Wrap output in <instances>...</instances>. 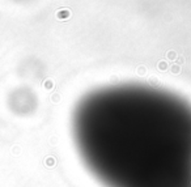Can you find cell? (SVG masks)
<instances>
[{
  "instance_id": "obj_1",
  "label": "cell",
  "mask_w": 191,
  "mask_h": 187,
  "mask_svg": "<svg viewBox=\"0 0 191 187\" xmlns=\"http://www.w3.org/2000/svg\"><path fill=\"white\" fill-rule=\"evenodd\" d=\"M71 12L68 11V9H60V11L56 12V17L59 20H67L68 17H69Z\"/></svg>"
}]
</instances>
